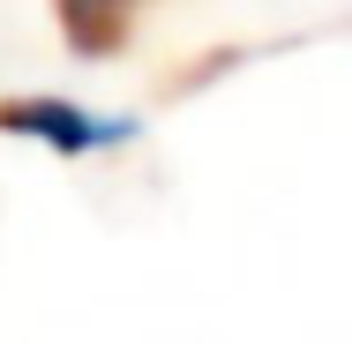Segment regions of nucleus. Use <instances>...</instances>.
<instances>
[{
	"instance_id": "2",
	"label": "nucleus",
	"mask_w": 352,
	"mask_h": 344,
	"mask_svg": "<svg viewBox=\"0 0 352 344\" xmlns=\"http://www.w3.org/2000/svg\"><path fill=\"white\" fill-rule=\"evenodd\" d=\"M53 15H60V30H68V45L82 53V60H105V53L128 45L135 0H53Z\"/></svg>"
},
{
	"instance_id": "1",
	"label": "nucleus",
	"mask_w": 352,
	"mask_h": 344,
	"mask_svg": "<svg viewBox=\"0 0 352 344\" xmlns=\"http://www.w3.org/2000/svg\"><path fill=\"white\" fill-rule=\"evenodd\" d=\"M0 135H23V142H45L60 157H90L105 142L128 135V120H98L68 98H0Z\"/></svg>"
}]
</instances>
